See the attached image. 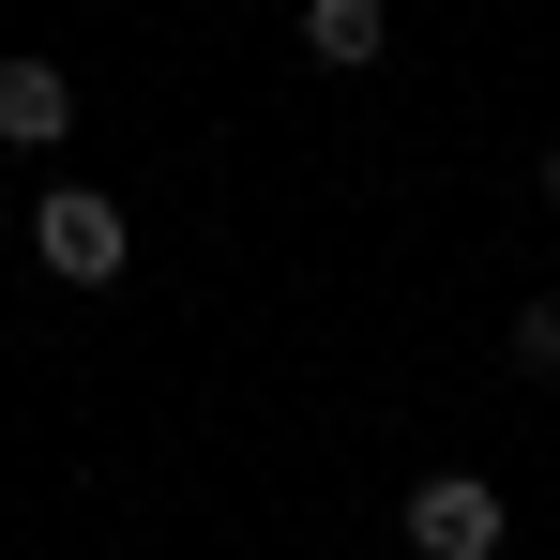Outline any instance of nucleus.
<instances>
[{
  "label": "nucleus",
  "instance_id": "nucleus-1",
  "mask_svg": "<svg viewBox=\"0 0 560 560\" xmlns=\"http://www.w3.org/2000/svg\"><path fill=\"white\" fill-rule=\"evenodd\" d=\"M31 258H46L61 288H106V273H121V212H106L92 183H46V197H31Z\"/></svg>",
  "mask_w": 560,
  "mask_h": 560
},
{
  "label": "nucleus",
  "instance_id": "nucleus-2",
  "mask_svg": "<svg viewBox=\"0 0 560 560\" xmlns=\"http://www.w3.org/2000/svg\"><path fill=\"white\" fill-rule=\"evenodd\" d=\"M409 560H500V485H469V469L409 485Z\"/></svg>",
  "mask_w": 560,
  "mask_h": 560
},
{
  "label": "nucleus",
  "instance_id": "nucleus-3",
  "mask_svg": "<svg viewBox=\"0 0 560 560\" xmlns=\"http://www.w3.org/2000/svg\"><path fill=\"white\" fill-rule=\"evenodd\" d=\"M0 137H15V152H61V137H77V77L15 46V61H0Z\"/></svg>",
  "mask_w": 560,
  "mask_h": 560
},
{
  "label": "nucleus",
  "instance_id": "nucleus-4",
  "mask_svg": "<svg viewBox=\"0 0 560 560\" xmlns=\"http://www.w3.org/2000/svg\"><path fill=\"white\" fill-rule=\"evenodd\" d=\"M378 46H394V15H378V0H303V61H318V77H364Z\"/></svg>",
  "mask_w": 560,
  "mask_h": 560
},
{
  "label": "nucleus",
  "instance_id": "nucleus-5",
  "mask_svg": "<svg viewBox=\"0 0 560 560\" xmlns=\"http://www.w3.org/2000/svg\"><path fill=\"white\" fill-rule=\"evenodd\" d=\"M515 364H530V378H560V303H530V318H515Z\"/></svg>",
  "mask_w": 560,
  "mask_h": 560
},
{
  "label": "nucleus",
  "instance_id": "nucleus-6",
  "mask_svg": "<svg viewBox=\"0 0 560 560\" xmlns=\"http://www.w3.org/2000/svg\"><path fill=\"white\" fill-rule=\"evenodd\" d=\"M546 197H560V152H546Z\"/></svg>",
  "mask_w": 560,
  "mask_h": 560
}]
</instances>
